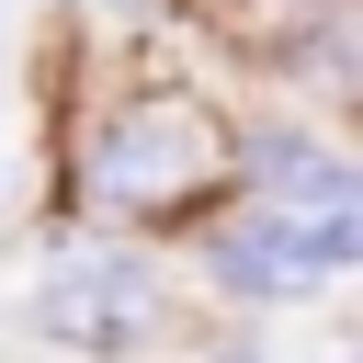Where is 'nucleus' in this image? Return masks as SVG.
I'll list each match as a JSON object with an SVG mask.
<instances>
[{
	"mask_svg": "<svg viewBox=\"0 0 363 363\" xmlns=\"http://www.w3.org/2000/svg\"><path fill=\"white\" fill-rule=\"evenodd\" d=\"M216 182H227V125L204 102H182V91L125 102V113H102L79 136V193L113 204V216H159V204H193Z\"/></svg>",
	"mask_w": 363,
	"mask_h": 363,
	"instance_id": "f257e3e1",
	"label": "nucleus"
},
{
	"mask_svg": "<svg viewBox=\"0 0 363 363\" xmlns=\"http://www.w3.org/2000/svg\"><path fill=\"white\" fill-rule=\"evenodd\" d=\"M352 250H363V216H272L261 204V216L204 238V272L227 295H250V306H284V295H318Z\"/></svg>",
	"mask_w": 363,
	"mask_h": 363,
	"instance_id": "f03ea898",
	"label": "nucleus"
},
{
	"mask_svg": "<svg viewBox=\"0 0 363 363\" xmlns=\"http://www.w3.org/2000/svg\"><path fill=\"white\" fill-rule=\"evenodd\" d=\"M68 352H125V340H147V318H159V272L136 261V250H68L57 272H45V306H34Z\"/></svg>",
	"mask_w": 363,
	"mask_h": 363,
	"instance_id": "7ed1b4c3",
	"label": "nucleus"
},
{
	"mask_svg": "<svg viewBox=\"0 0 363 363\" xmlns=\"http://www.w3.org/2000/svg\"><path fill=\"white\" fill-rule=\"evenodd\" d=\"M250 170H261L272 216H352V159H329L318 136H261Z\"/></svg>",
	"mask_w": 363,
	"mask_h": 363,
	"instance_id": "20e7f679",
	"label": "nucleus"
},
{
	"mask_svg": "<svg viewBox=\"0 0 363 363\" xmlns=\"http://www.w3.org/2000/svg\"><path fill=\"white\" fill-rule=\"evenodd\" d=\"M204 363H250V352H204Z\"/></svg>",
	"mask_w": 363,
	"mask_h": 363,
	"instance_id": "39448f33",
	"label": "nucleus"
}]
</instances>
